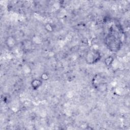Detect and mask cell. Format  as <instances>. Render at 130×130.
Listing matches in <instances>:
<instances>
[{
  "label": "cell",
  "instance_id": "5",
  "mask_svg": "<svg viewBox=\"0 0 130 130\" xmlns=\"http://www.w3.org/2000/svg\"><path fill=\"white\" fill-rule=\"evenodd\" d=\"M45 29L47 31H48L49 32H51L52 31H53V26L51 25L50 24H46L45 26Z\"/></svg>",
  "mask_w": 130,
  "mask_h": 130
},
{
  "label": "cell",
  "instance_id": "2",
  "mask_svg": "<svg viewBox=\"0 0 130 130\" xmlns=\"http://www.w3.org/2000/svg\"><path fill=\"white\" fill-rule=\"evenodd\" d=\"M6 45L8 48L12 49L16 46L17 41L16 39L12 36L8 37L5 40Z\"/></svg>",
  "mask_w": 130,
  "mask_h": 130
},
{
  "label": "cell",
  "instance_id": "3",
  "mask_svg": "<svg viewBox=\"0 0 130 130\" xmlns=\"http://www.w3.org/2000/svg\"><path fill=\"white\" fill-rule=\"evenodd\" d=\"M42 83L43 82L41 79H34L32 81L31 83L32 88L34 90H37L41 87L42 85Z\"/></svg>",
  "mask_w": 130,
  "mask_h": 130
},
{
  "label": "cell",
  "instance_id": "4",
  "mask_svg": "<svg viewBox=\"0 0 130 130\" xmlns=\"http://www.w3.org/2000/svg\"><path fill=\"white\" fill-rule=\"evenodd\" d=\"M114 60L113 58H112L111 56H109L107 58H106L105 59V64L106 65V66L107 67H109L112 65V64L113 63V62Z\"/></svg>",
  "mask_w": 130,
  "mask_h": 130
},
{
  "label": "cell",
  "instance_id": "7",
  "mask_svg": "<svg viewBox=\"0 0 130 130\" xmlns=\"http://www.w3.org/2000/svg\"><path fill=\"white\" fill-rule=\"evenodd\" d=\"M2 99L3 100L4 102H7L9 101V97H8V95L5 94L3 95L2 96Z\"/></svg>",
  "mask_w": 130,
  "mask_h": 130
},
{
  "label": "cell",
  "instance_id": "6",
  "mask_svg": "<svg viewBox=\"0 0 130 130\" xmlns=\"http://www.w3.org/2000/svg\"><path fill=\"white\" fill-rule=\"evenodd\" d=\"M42 80H47L49 79V75L47 73H43L41 76V78Z\"/></svg>",
  "mask_w": 130,
  "mask_h": 130
},
{
  "label": "cell",
  "instance_id": "1",
  "mask_svg": "<svg viewBox=\"0 0 130 130\" xmlns=\"http://www.w3.org/2000/svg\"><path fill=\"white\" fill-rule=\"evenodd\" d=\"M101 58V54L98 51L90 50L86 54V60L89 64H94L99 62Z\"/></svg>",
  "mask_w": 130,
  "mask_h": 130
}]
</instances>
